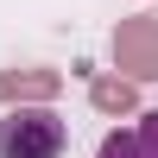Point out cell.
<instances>
[{"mask_svg":"<svg viewBox=\"0 0 158 158\" xmlns=\"http://www.w3.org/2000/svg\"><path fill=\"white\" fill-rule=\"evenodd\" d=\"M89 108L95 114H133L139 108V89L127 76H89Z\"/></svg>","mask_w":158,"mask_h":158,"instance_id":"5","label":"cell"},{"mask_svg":"<svg viewBox=\"0 0 158 158\" xmlns=\"http://www.w3.org/2000/svg\"><path fill=\"white\" fill-rule=\"evenodd\" d=\"M114 63L127 70V82H158V13L114 25Z\"/></svg>","mask_w":158,"mask_h":158,"instance_id":"2","label":"cell"},{"mask_svg":"<svg viewBox=\"0 0 158 158\" xmlns=\"http://www.w3.org/2000/svg\"><path fill=\"white\" fill-rule=\"evenodd\" d=\"M95 158H158V108H152V114H139V120H133V127H120V133H108Z\"/></svg>","mask_w":158,"mask_h":158,"instance_id":"4","label":"cell"},{"mask_svg":"<svg viewBox=\"0 0 158 158\" xmlns=\"http://www.w3.org/2000/svg\"><path fill=\"white\" fill-rule=\"evenodd\" d=\"M70 133L51 108H6L0 120V158H63Z\"/></svg>","mask_w":158,"mask_h":158,"instance_id":"1","label":"cell"},{"mask_svg":"<svg viewBox=\"0 0 158 158\" xmlns=\"http://www.w3.org/2000/svg\"><path fill=\"white\" fill-rule=\"evenodd\" d=\"M63 76L57 70H0V101L6 108H44V101H57Z\"/></svg>","mask_w":158,"mask_h":158,"instance_id":"3","label":"cell"}]
</instances>
